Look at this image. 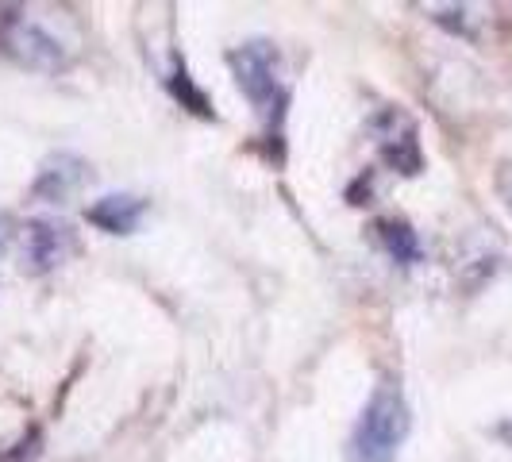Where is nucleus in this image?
Here are the masks:
<instances>
[{
	"mask_svg": "<svg viewBox=\"0 0 512 462\" xmlns=\"http://www.w3.org/2000/svg\"><path fill=\"white\" fill-rule=\"evenodd\" d=\"M0 43L8 58L27 70L58 74L81 51V27L70 12L54 8H8L0 20Z\"/></svg>",
	"mask_w": 512,
	"mask_h": 462,
	"instance_id": "obj_1",
	"label": "nucleus"
},
{
	"mask_svg": "<svg viewBox=\"0 0 512 462\" xmlns=\"http://www.w3.org/2000/svg\"><path fill=\"white\" fill-rule=\"evenodd\" d=\"M409 405H405V393L393 382H382L366 409H362L359 424H355V436H351V462H393L397 447L409 436Z\"/></svg>",
	"mask_w": 512,
	"mask_h": 462,
	"instance_id": "obj_2",
	"label": "nucleus"
},
{
	"mask_svg": "<svg viewBox=\"0 0 512 462\" xmlns=\"http://www.w3.org/2000/svg\"><path fill=\"white\" fill-rule=\"evenodd\" d=\"M231 70L235 81L243 89V97L255 104L258 116L266 124H278L289 101V85H285V66L282 54L274 51V43L255 39V43H243L239 51H231Z\"/></svg>",
	"mask_w": 512,
	"mask_h": 462,
	"instance_id": "obj_3",
	"label": "nucleus"
},
{
	"mask_svg": "<svg viewBox=\"0 0 512 462\" xmlns=\"http://www.w3.org/2000/svg\"><path fill=\"white\" fill-rule=\"evenodd\" d=\"M74 255V231L58 220H35L24 228V266L35 274H47Z\"/></svg>",
	"mask_w": 512,
	"mask_h": 462,
	"instance_id": "obj_4",
	"label": "nucleus"
},
{
	"mask_svg": "<svg viewBox=\"0 0 512 462\" xmlns=\"http://www.w3.org/2000/svg\"><path fill=\"white\" fill-rule=\"evenodd\" d=\"M374 131H378V147H382L389 166H397L401 174H416L420 170L424 158H420V143H416V124L405 112L389 108L382 120L374 124Z\"/></svg>",
	"mask_w": 512,
	"mask_h": 462,
	"instance_id": "obj_5",
	"label": "nucleus"
},
{
	"mask_svg": "<svg viewBox=\"0 0 512 462\" xmlns=\"http://www.w3.org/2000/svg\"><path fill=\"white\" fill-rule=\"evenodd\" d=\"M89 220L112 235H128L143 220V201L139 197H101L97 205H89Z\"/></svg>",
	"mask_w": 512,
	"mask_h": 462,
	"instance_id": "obj_6",
	"label": "nucleus"
},
{
	"mask_svg": "<svg viewBox=\"0 0 512 462\" xmlns=\"http://www.w3.org/2000/svg\"><path fill=\"white\" fill-rule=\"evenodd\" d=\"M378 239H382L385 255L393 258V262H401V266H416L424 258L416 231L409 224H401V220H382L378 224Z\"/></svg>",
	"mask_w": 512,
	"mask_h": 462,
	"instance_id": "obj_7",
	"label": "nucleus"
},
{
	"mask_svg": "<svg viewBox=\"0 0 512 462\" xmlns=\"http://www.w3.org/2000/svg\"><path fill=\"white\" fill-rule=\"evenodd\" d=\"M497 193H501L505 208L512 212V158L509 162H501V170H497Z\"/></svg>",
	"mask_w": 512,
	"mask_h": 462,
	"instance_id": "obj_8",
	"label": "nucleus"
}]
</instances>
